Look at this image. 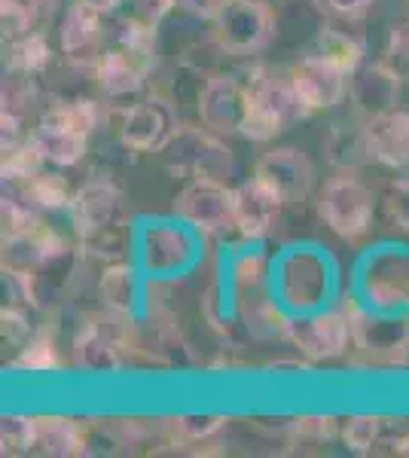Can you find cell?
Returning <instances> with one entry per match:
<instances>
[{
    "label": "cell",
    "mask_w": 409,
    "mask_h": 458,
    "mask_svg": "<svg viewBox=\"0 0 409 458\" xmlns=\"http://www.w3.org/2000/svg\"><path fill=\"white\" fill-rule=\"evenodd\" d=\"M324 16L337 19V21H352V19H361L376 0H311Z\"/></svg>",
    "instance_id": "e575fe53"
},
{
    "label": "cell",
    "mask_w": 409,
    "mask_h": 458,
    "mask_svg": "<svg viewBox=\"0 0 409 458\" xmlns=\"http://www.w3.org/2000/svg\"><path fill=\"white\" fill-rule=\"evenodd\" d=\"M311 53L327 58L330 64H337L345 73H354L363 64V55H367V47H363V40L354 31H348V28H339L337 21H327L321 25V31L315 37V47H311Z\"/></svg>",
    "instance_id": "44dd1931"
},
{
    "label": "cell",
    "mask_w": 409,
    "mask_h": 458,
    "mask_svg": "<svg viewBox=\"0 0 409 458\" xmlns=\"http://www.w3.org/2000/svg\"><path fill=\"white\" fill-rule=\"evenodd\" d=\"M83 4L92 6V10H98L101 16H114V13L125 4V0H83Z\"/></svg>",
    "instance_id": "f35d334b"
},
{
    "label": "cell",
    "mask_w": 409,
    "mask_h": 458,
    "mask_svg": "<svg viewBox=\"0 0 409 458\" xmlns=\"http://www.w3.org/2000/svg\"><path fill=\"white\" fill-rule=\"evenodd\" d=\"M275 37V13L263 0H223L211 19V43L223 55H257Z\"/></svg>",
    "instance_id": "7a4b0ae2"
},
{
    "label": "cell",
    "mask_w": 409,
    "mask_h": 458,
    "mask_svg": "<svg viewBox=\"0 0 409 458\" xmlns=\"http://www.w3.org/2000/svg\"><path fill=\"white\" fill-rule=\"evenodd\" d=\"M223 425H226L223 416H181L168 422V434L177 443H202L211 440Z\"/></svg>",
    "instance_id": "4dcf8cb0"
},
{
    "label": "cell",
    "mask_w": 409,
    "mask_h": 458,
    "mask_svg": "<svg viewBox=\"0 0 409 458\" xmlns=\"http://www.w3.org/2000/svg\"><path fill=\"white\" fill-rule=\"evenodd\" d=\"M248 110V86L233 73H211L199 92V123L217 135L242 131Z\"/></svg>",
    "instance_id": "30bf717a"
},
{
    "label": "cell",
    "mask_w": 409,
    "mask_h": 458,
    "mask_svg": "<svg viewBox=\"0 0 409 458\" xmlns=\"http://www.w3.org/2000/svg\"><path fill=\"white\" fill-rule=\"evenodd\" d=\"M101 300L107 306V312L114 315H129L135 309V300H138V278L129 266L116 263V266H107L101 276Z\"/></svg>",
    "instance_id": "484cf974"
},
{
    "label": "cell",
    "mask_w": 409,
    "mask_h": 458,
    "mask_svg": "<svg viewBox=\"0 0 409 458\" xmlns=\"http://www.w3.org/2000/svg\"><path fill=\"white\" fill-rule=\"evenodd\" d=\"M171 10H175L171 0H129L125 16L144 21V25H150V28H159V21L166 19Z\"/></svg>",
    "instance_id": "d590c367"
},
{
    "label": "cell",
    "mask_w": 409,
    "mask_h": 458,
    "mask_svg": "<svg viewBox=\"0 0 409 458\" xmlns=\"http://www.w3.org/2000/svg\"><path fill=\"white\" fill-rule=\"evenodd\" d=\"M40 293H37L34 276L21 269H10L4 266V309L10 312H25L31 315L34 309H40Z\"/></svg>",
    "instance_id": "4316f807"
},
{
    "label": "cell",
    "mask_w": 409,
    "mask_h": 458,
    "mask_svg": "<svg viewBox=\"0 0 409 458\" xmlns=\"http://www.w3.org/2000/svg\"><path fill=\"white\" fill-rule=\"evenodd\" d=\"M385 434H388V422L379 416H354L342 428V440H345L354 453H370V449L385 440Z\"/></svg>",
    "instance_id": "f1b7e54d"
},
{
    "label": "cell",
    "mask_w": 409,
    "mask_h": 458,
    "mask_svg": "<svg viewBox=\"0 0 409 458\" xmlns=\"http://www.w3.org/2000/svg\"><path fill=\"white\" fill-rule=\"evenodd\" d=\"M254 174L266 187H272L285 205L306 202L315 190V165L296 147H275V150L263 153L254 165Z\"/></svg>",
    "instance_id": "ba28073f"
},
{
    "label": "cell",
    "mask_w": 409,
    "mask_h": 458,
    "mask_svg": "<svg viewBox=\"0 0 409 458\" xmlns=\"http://www.w3.org/2000/svg\"><path fill=\"white\" fill-rule=\"evenodd\" d=\"M43 116L71 125V129L92 138L95 131H98V125L107 120V110H104L101 101H92V98H62V101H52V105L43 110Z\"/></svg>",
    "instance_id": "cb8c5ba5"
},
{
    "label": "cell",
    "mask_w": 409,
    "mask_h": 458,
    "mask_svg": "<svg viewBox=\"0 0 409 458\" xmlns=\"http://www.w3.org/2000/svg\"><path fill=\"white\" fill-rule=\"evenodd\" d=\"M73 354H77V364L86 370H116L123 364L120 360V343L114 339L104 324H86L77 334L73 343Z\"/></svg>",
    "instance_id": "7402d4cb"
},
{
    "label": "cell",
    "mask_w": 409,
    "mask_h": 458,
    "mask_svg": "<svg viewBox=\"0 0 409 458\" xmlns=\"http://www.w3.org/2000/svg\"><path fill=\"white\" fill-rule=\"evenodd\" d=\"M10 367H16V370H52V367H58L55 339H52L47 330H37V334L19 349L16 358L10 360Z\"/></svg>",
    "instance_id": "83f0119b"
},
{
    "label": "cell",
    "mask_w": 409,
    "mask_h": 458,
    "mask_svg": "<svg viewBox=\"0 0 409 458\" xmlns=\"http://www.w3.org/2000/svg\"><path fill=\"white\" fill-rule=\"evenodd\" d=\"M181 129L175 105L166 95H147L123 114L120 141L135 153H162Z\"/></svg>",
    "instance_id": "8992f818"
},
{
    "label": "cell",
    "mask_w": 409,
    "mask_h": 458,
    "mask_svg": "<svg viewBox=\"0 0 409 458\" xmlns=\"http://www.w3.org/2000/svg\"><path fill=\"white\" fill-rule=\"evenodd\" d=\"M10 4H16V6H21V10L31 16L37 25L43 21V16H49V10L52 6L58 4V0H10Z\"/></svg>",
    "instance_id": "74e56055"
},
{
    "label": "cell",
    "mask_w": 409,
    "mask_h": 458,
    "mask_svg": "<svg viewBox=\"0 0 409 458\" xmlns=\"http://www.w3.org/2000/svg\"><path fill=\"white\" fill-rule=\"evenodd\" d=\"M382 64H388L400 80H409V19L391 31L388 47L382 53Z\"/></svg>",
    "instance_id": "1f68e13d"
},
{
    "label": "cell",
    "mask_w": 409,
    "mask_h": 458,
    "mask_svg": "<svg viewBox=\"0 0 409 458\" xmlns=\"http://www.w3.org/2000/svg\"><path fill=\"white\" fill-rule=\"evenodd\" d=\"M86 446H89L86 431L80 428V422H73V419H64V416L31 419V449H28V453L71 458V455H83Z\"/></svg>",
    "instance_id": "ac0fdd59"
},
{
    "label": "cell",
    "mask_w": 409,
    "mask_h": 458,
    "mask_svg": "<svg viewBox=\"0 0 409 458\" xmlns=\"http://www.w3.org/2000/svg\"><path fill=\"white\" fill-rule=\"evenodd\" d=\"M71 217L80 239H92L107 229H120L125 220V193L107 177L86 181L71 199Z\"/></svg>",
    "instance_id": "52a82bcc"
},
{
    "label": "cell",
    "mask_w": 409,
    "mask_h": 458,
    "mask_svg": "<svg viewBox=\"0 0 409 458\" xmlns=\"http://www.w3.org/2000/svg\"><path fill=\"white\" fill-rule=\"evenodd\" d=\"M68 248L55 229L43 224V217L31 226H21L16 233H4V266L21 272H37L43 263L58 257Z\"/></svg>",
    "instance_id": "2e32d148"
},
{
    "label": "cell",
    "mask_w": 409,
    "mask_h": 458,
    "mask_svg": "<svg viewBox=\"0 0 409 458\" xmlns=\"http://www.w3.org/2000/svg\"><path fill=\"white\" fill-rule=\"evenodd\" d=\"M4 183H6L4 196H13L16 202H21L25 208H31L37 214L71 208L73 193L64 187L62 177H55V174L37 172L31 177H21V181H4Z\"/></svg>",
    "instance_id": "ffe728a7"
},
{
    "label": "cell",
    "mask_w": 409,
    "mask_h": 458,
    "mask_svg": "<svg viewBox=\"0 0 409 458\" xmlns=\"http://www.w3.org/2000/svg\"><path fill=\"white\" fill-rule=\"evenodd\" d=\"M287 336L294 339V345L302 354H309L315 360H327V358H339L348 349V343L354 339V327H352V318L339 312H327L309 318V321H294L287 327Z\"/></svg>",
    "instance_id": "4fadbf2b"
},
{
    "label": "cell",
    "mask_w": 409,
    "mask_h": 458,
    "mask_svg": "<svg viewBox=\"0 0 409 458\" xmlns=\"http://www.w3.org/2000/svg\"><path fill=\"white\" fill-rule=\"evenodd\" d=\"M385 214L397 229L409 233V177H397L385 193Z\"/></svg>",
    "instance_id": "d6a6232c"
},
{
    "label": "cell",
    "mask_w": 409,
    "mask_h": 458,
    "mask_svg": "<svg viewBox=\"0 0 409 458\" xmlns=\"http://www.w3.org/2000/svg\"><path fill=\"white\" fill-rule=\"evenodd\" d=\"M287 73H290V83L300 92L302 105L309 107V114L333 110L348 98V77H352V73H345L315 53L300 58Z\"/></svg>",
    "instance_id": "8fae6325"
},
{
    "label": "cell",
    "mask_w": 409,
    "mask_h": 458,
    "mask_svg": "<svg viewBox=\"0 0 409 458\" xmlns=\"http://www.w3.org/2000/svg\"><path fill=\"white\" fill-rule=\"evenodd\" d=\"M318 214L345 242H361L373 229L376 196L358 172H337L318 196Z\"/></svg>",
    "instance_id": "3957f363"
},
{
    "label": "cell",
    "mask_w": 409,
    "mask_h": 458,
    "mask_svg": "<svg viewBox=\"0 0 409 458\" xmlns=\"http://www.w3.org/2000/svg\"><path fill=\"white\" fill-rule=\"evenodd\" d=\"M235 193V229L244 239H263L272 233V226L278 224L281 214V196L272 187H266L263 181L254 174L251 181L239 183L233 190Z\"/></svg>",
    "instance_id": "9a60e30c"
},
{
    "label": "cell",
    "mask_w": 409,
    "mask_h": 458,
    "mask_svg": "<svg viewBox=\"0 0 409 458\" xmlns=\"http://www.w3.org/2000/svg\"><path fill=\"white\" fill-rule=\"evenodd\" d=\"M31 449V419H4V453H28Z\"/></svg>",
    "instance_id": "836d02e7"
},
{
    "label": "cell",
    "mask_w": 409,
    "mask_h": 458,
    "mask_svg": "<svg viewBox=\"0 0 409 458\" xmlns=\"http://www.w3.org/2000/svg\"><path fill=\"white\" fill-rule=\"evenodd\" d=\"M92 77L104 92V98H125V95H135L144 89L150 71L132 55H125L123 49L107 47L98 58V64L92 68Z\"/></svg>",
    "instance_id": "d6986e66"
},
{
    "label": "cell",
    "mask_w": 409,
    "mask_h": 458,
    "mask_svg": "<svg viewBox=\"0 0 409 458\" xmlns=\"http://www.w3.org/2000/svg\"><path fill=\"white\" fill-rule=\"evenodd\" d=\"M296 431H300L302 437L324 440V437H330L337 428H333V419H300V422H296Z\"/></svg>",
    "instance_id": "8d00e7d4"
},
{
    "label": "cell",
    "mask_w": 409,
    "mask_h": 458,
    "mask_svg": "<svg viewBox=\"0 0 409 458\" xmlns=\"http://www.w3.org/2000/svg\"><path fill=\"white\" fill-rule=\"evenodd\" d=\"M400 83H404V80H400L388 64L363 62L361 68L348 77V105H352L361 123H370V120H376V116L397 110Z\"/></svg>",
    "instance_id": "7c38bea8"
},
{
    "label": "cell",
    "mask_w": 409,
    "mask_h": 458,
    "mask_svg": "<svg viewBox=\"0 0 409 458\" xmlns=\"http://www.w3.org/2000/svg\"><path fill=\"white\" fill-rule=\"evenodd\" d=\"M58 47L62 55L77 68L92 71L98 58L107 49V28H104V16L83 0H73L64 10V19L58 25Z\"/></svg>",
    "instance_id": "9c48e42d"
},
{
    "label": "cell",
    "mask_w": 409,
    "mask_h": 458,
    "mask_svg": "<svg viewBox=\"0 0 409 458\" xmlns=\"http://www.w3.org/2000/svg\"><path fill=\"white\" fill-rule=\"evenodd\" d=\"M175 211L202 233L235 229V193L226 187V181L192 177L177 190Z\"/></svg>",
    "instance_id": "5b68a950"
},
{
    "label": "cell",
    "mask_w": 409,
    "mask_h": 458,
    "mask_svg": "<svg viewBox=\"0 0 409 458\" xmlns=\"http://www.w3.org/2000/svg\"><path fill=\"white\" fill-rule=\"evenodd\" d=\"M367 135L370 162L391 168L400 177H409V114L406 110H391L376 120L363 123Z\"/></svg>",
    "instance_id": "5bb4252c"
},
{
    "label": "cell",
    "mask_w": 409,
    "mask_h": 458,
    "mask_svg": "<svg viewBox=\"0 0 409 458\" xmlns=\"http://www.w3.org/2000/svg\"><path fill=\"white\" fill-rule=\"evenodd\" d=\"M52 62V47L43 31H31L19 40L6 43V71H19V73H43Z\"/></svg>",
    "instance_id": "d4e9b609"
},
{
    "label": "cell",
    "mask_w": 409,
    "mask_h": 458,
    "mask_svg": "<svg viewBox=\"0 0 409 458\" xmlns=\"http://www.w3.org/2000/svg\"><path fill=\"white\" fill-rule=\"evenodd\" d=\"M244 86H248V110H244L242 135L248 141L269 144L294 123L309 116V107L290 83V73L254 68L244 77Z\"/></svg>",
    "instance_id": "6da1fadb"
},
{
    "label": "cell",
    "mask_w": 409,
    "mask_h": 458,
    "mask_svg": "<svg viewBox=\"0 0 409 458\" xmlns=\"http://www.w3.org/2000/svg\"><path fill=\"white\" fill-rule=\"evenodd\" d=\"M28 135H31L34 147L40 150L43 162H47V165H55V168L77 165L89 150V135L71 129V125H64V123L49 120V116H40Z\"/></svg>",
    "instance_id": "e0dca14e"
},
{
    "label": "cell",
    "mask_w": 409,
    "mask_h": 458,
    "mask_svg": "<svg viewBox=\"0 0 409 458\" xmlns=\"http://www.w3.org/2000/svg\"><path fill=\"white\" fill-rule=\"evenodd\" d=\"M37 101V89L31 73L6 71L4 77V114H13L19 120H25V114Z\"/></svg>",
    "instance_id": "f546056e"
},
{
    "label": "cell",
    "mask_w": 409,
    "mask_h": 458,
    "mask_svg": "<svg viewBox=\"0 0 409 458\" xmlns=\"http://www.w3.org/2000/svg\"><path fill=\"white\" fill-rule=\"evenodd\" d=\"M324 153L337 172H358L363 162H370L367 135H363V123L358 129L348 125H333L330 135L324 138Z\"/></svg>",
    "instance_id": "603a6c76"
},
{
    "label": "cell",
    "mask_w": 409,
    "mask_h": 458,
    "mask_svg": "<svg viewBox=\"0 0 409 458\" xmlns=\"http://www.w3.org/2000/svg\"><path fill=\"white\" fill-rule=\"evenodd\" d=\"M162 162L171 174L192 181V177H211V181H226L233 177V153L220 141L217 131L208 125H181L162 150Z\"/></svg>",
    "instance_id": "277c9868"
}]
</instances>
